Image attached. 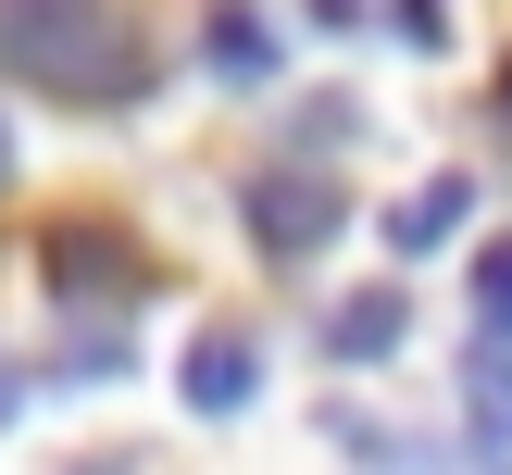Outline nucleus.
<instances>
[{
    "label": "nucleus",
    "instance_id": "obj_1",
    "mask_svg": "<svg viewBox=\"0 0 512 475\" xmlns=\"http://www.w3.org/2000/svg\"><path fill=\"white\" fill-rule=\"evenodd\" d=\"M0 75L25 88H63L88 113H125L150 88V50L113 0H0Z\"/></svg>",
    "mask_w": 512,
    "mask_h": 475
},
{
    "label": "nucleus",
    "instance_id": "obj_2",
    "mask_svg": "<svg viewBox=\"0 0 512 475\" xmlns=\"http://www.w3.org/2000/svg\"><path fill=\"white\" fill-rule=\"evenodd\" d=\"M250 238H263L275 263H313V250L338 238V188H325V175H263V188H250Z\"/></svg>",
    "mask_w": 512,
    "mask_h": 475
},
{
    "label": "nucleus",
    "instance_id": "obj_3",
    "mask_svg": "<svg viewBox=\"0 0 512 475\" xmlns=\"http://www.w3.org/2000/svg\"><path fill=\"white\" fill-rule=\"evenodd\" d=\"M175 388H188V413H250V388H263V338H250V325H200L188 363H175Z\"/></svg>",
    "mask_w": 512,
    "mask_h": 475
},
{
    "label": "nucleus",
    "instance_id": "obj_4",
    "mask_svg": "<svg viewBox=\"0 0 512 475\" xmlns=\"http://www.w3.org/2000/svg\"><path fill=\"white\" fill-rule=\"evenodd\" d=\"M400 325H413V300H400V288H363L338 325H325V350H338V363H388V350H400Z\"/></svg>",
    "mask_w": 512,
    "mask_h": 475
},
{
    "label": "nucleus",
    "instance_id": "obj_5",
    "mask_svg": "<svg viewBox=\"0 0 512 475\" xmlns=\"http://www.w3.org/2000/svg\"><path fill=\"white\" fill-rule=\"evenodd\" d=\"M463 200H475V188H463V175H425V188H413V200H400V250H438V238H450V225H463Z\"/></svg>",
    "mask_w": 512,
    "mask_h": 475
},
{
    "label": "nucleus",
    "instance_id": "obj_6",
    "mask_svg": "<svg viewBox=\"0 0 512 475\" xmlns=\"http://www.w3.org/2000/svg\"><path fill=\"white\" fill-rule=\"evenodd\" d=\"M463 425H475V438H512V350H500V338L475 350V388H463Z\"/></svg>",
    "mask_w": 512,
    "mask_h": 475
},
{
    "label": "nucleus",
    "instance_id": "obj_7",
    "mask_svg": "<svg viewBox=\"0 0 512 475\" xmlns=\"http://www.w3.org/2000/svg\"><path fill=\"white\" fill-rule=\"evenodd\" d=\"M475 325L512 350V238H488V250H475Z\"/></svg>",
    "mask_w": 512,
    "mask_h": 475
},
{
    "label": "nucleus",
    "instance_id": "obj_8",
    "mask_svg": "<svg viewBox=\"0 0 512 475\" xmlns=\"http://www.w3.org/2000/svg\"><path fill=\"white\" fill-rule=\"evenodd\" d=\"M213 63H225V75H263V63H275V38H263L250 13H213Z\"/></svg>",
    "mask_w": 512,
    "mask_h": 475
}]
</instances>
